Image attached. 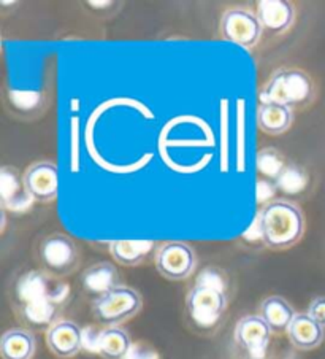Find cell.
<instances>
[{
    "mask_svg": "<svg viewBox=\"0 0 325 359\" xmlns=\"http://www.w3.org/2000/svg\"><path fill=\"white\" fill-rule=\"evenodd\" d=\"M262 243L272 250L293 247L305 232V218L300 208L289 201H272L258 212Z\"/></svg>",
    "mask_w": 325,
    "mask_h": 359,
    "instance_id": "1",
    "label": "cell"
},
{
    "mask_svg": "<svg viewBox=\"0 0 325 359\" xmlns=\"http://www.w3.org/2000/svg\"><path fill=\"white\" fill-rule=\"evenodd\" d=\"M314 86L308 74L300 69H279L270 76L261 91V104L300 107L310 104Z\"/></svg>",
    "mask_w": 325,
    "mask_h": 359,
    "instance_id": "2",
    "label": "cell"
},
{
    "mask_svg": "<svg viewBox=\"0 0 325 359\" xmlns=\"http://www.w3.org/2000/svg\"><path fill=\"white\" fill-rule=\"evenodd\" d=\"M143 305L141 294L130 286L119 285L106 294L97 297L92 304L95 320L106 327L119 326L140 312Z\"/></svg>",
    "mask_w": 325,
    "mask_h": 359,
    "instance_id": "3",
    "label": "cell"
},
{
    "mask_svg": "<svg viewBox=\"0 0 325 359\" xmlns=\"http://www.w3.org/2000/svg\"><path fill=\"white\" fill-rule=\"evenodd\" d=\"M186 307L192 325L200 331H209L218 326L227 309L226 291L197 285L188 292Z\"/></svg>",
    "mask_w": 325,
    "mask_h": 359,
    "instance_id": "4",
    "label": "cell"
},
{
    "mask_svg": "<svg viewBox=\"0 0 325 359\" xmlns=\"http://www.w3.org/2000/svg\"><path fill=\"white\" fill-rule=\"evenodd\" d=\"M40 262L45 272L53 277H65L78 266V248L75 242L65 234H51L45 237L39 248Z\"/></svg>",
    "mask_w": 325,
    "mask_h": 359,
    "instance_id": "5",
    "label": "cell"
},
{
    "mask_svg": "<svg viewBox=\"0 0 325 359\" xmlns=\"http://www.w3.org/2000/svg\"><path fill=\"white\" fill-rule=\"evenodd\" d=\"M154 262L162 277L172 281H181L194 272L197 258L194 250L188 243L167 242L155 251Z\"/></svg>",
    "mask_w": 325,
    "mask_h": 359,
    "instance_id": "6",
    "label": "cell"
},
{
    "mask_svg": "<svg viewBox=\"0 0 325 359\" xmlns=\"http://www.w3.org/2000/svg\"><path fill=\"white\" fill-rule=\"evenodd\" d=\"M263 27L256 13L246 8H232L222 15L221 35L222 39L238 46L251 48L261 40Z\"/></svg>",
    "mask_w": 325,
    "mask_h": 359,
    "instance_id": "7",
    "label": "cell"
},
{
    "mask_svg": "<svg viewBox=\"0 0 325 359\" xmlns=\"http://www.w3.org/2000/svg\"><path fill=\"white\" fill-rule=\"evenodd\" d=\"M272 329L261 315H248L235 326V340L254 359H262L267 353Z\"/></svg>",
    "mask_w": 325,
    "mask_h": 359,
    "instance_id": "8",
    "label": "cell"
},
{
    "mask_svg": "<svg viewBox=\"0 0 325 359\" xmlns=\"http://www.w3.org/2000/svg\"><path fill=\"white\" fill-rule=\"evenodd\" d=\"M24 188L39 202H51L57 196V167L50 161H40L32 164L22 175Z\"/></svg>",
    "mask_w": 325,
    "mask_h": 359,
    "instance_id": "9",
    "label": "cell"
},
{
    "mask_svg": "<svg viewBox=\"0 0 325 359\" xmlns=\"http://www.w3.org/2000/svg\"><path fill=\"white\" fill-rule=\"evenodd\" d=\"M46 345L54 356L74 358L84 345L81 327L70 320H59L46 331Z\"/></svg>",
    "mask_w": 325,
    "mask_h": 359,
    "instance_id": "10",
    "label": "cell"
},
{
    "mask_svg": "<svg viewBox=\"0 0 325 359\" xmlns=\"http://www.w3.org/2000/svg\"><path fill=\"white\" fill-rule=\"evenodd\" d=\"M256 15L261 21L263 31L272 34H282L293 24V5L284 0H261L257 2Z\"/></svg>",
    "mask_w": 325,
    "mask_h": 359,
    "instance_id": "11",
    "label": "cell"
},
{
    "mask_svg": "<svg viewBox=\"0 0 325 359\" xmlns=\"http://www.w3.org/2000/svg\"><path fill=\"white\" fill-rule=\"evenodd\" d=\"M287 337L295 348L310 351L324 342L325 327L312 320L308 313H297L287 329Z\"/></svg>",
    "mask_w": 325,
    "mask_h": 359,
    "instance_id": "12",
    "label": "cell"
},
{
    "mask_svg": "<svg viewBox=\"0 0 325 359\" xmlns=\"http://www.w3.org/2000/svg\"><path fill=\"white\" fill-rule=\"evenodd\" d=\"M59 301L53 297H40L35 299V301H29L21 304V307L18 312H20L21 320L27 323L31 327L35 329H50L54 323L59 321L57 313H59Z\"/></svg>",
    "mask_w": 325,
    "mask_h": 359,
    "instance_id": "13",
    "label": "cell"
},
{
    "mask_svg": "<svg viewBox=\"0 0 325 359\" xmlns=\"http://www.w3.org/2000/svg\"><path fill=\"white\" fill-rule=\"evenodd\" d=\"M0 191H2L4 208L24 210L34 201L24 188V182L15 167H2L0 172Z\"/></svg>",
    "mask_w": 325,
    "mask_h": 359,
    "instance_id": "14",
    "label": "cell"
},
{
    "mask_svg": "<svg viewBox=\"0 0 325 359\" xmlns=\"http://www.w3.org/2000/svg\"><path fill=\"white\" fill-rule=\"evenodd\" d=\"M83 290L88 294L104 296L108 291L119 286L118 269L111 262H97V264L86 269L81 277Z\"/></svg>",
    "mask_w": 325,
    "mask_h": 359,
    "instance_id": "15",
    "label": "cell"
},
{
    "mask_svg": "<svg viewBox=\"0 0 325 359\" xmlns=\"http://www.w3.org/2000/svg\"><path fill=\"white\" fill-rule=\"evenodd\" d=\"M37 350L34 334L29 329H8L0 340V355L4 359H32Z\"/></svg>",
    "mask_w": 325,
    "mask_h": 359,
    "instance_id": "16",
    "label": "cell"
},
{
    "mask_svg": "<svg viewBox=\"0 0 325 359\" xmlns=\"http://www.w3.org/2000/svg\"><path fill=\"white\" fill-rule=\"evenodd\" d=\"M295 315L292 305L281 296H270L261 304V316L273 332H287Z\"/></svg>",
    "mask_w": 325,
    "mask_h": 359,
    "instance_id": "17",
    "label": "cell"
},
{
    "mask_svg": "<svg viewBox=\"0 0 325 359\" xmlns=\"http://www.w3.org/2000/svg\"><path fill=\"white\" fill-rule=\"evenodd\" d=\"M132 345L129 334L119 326L105 327L97 336V353L104 359H124Z\"/></svg>",
    "mask_w": 325,
    "mask_h": 359,
    "instance_id": "18",
    "label": "cell"
},
{
    "mask_svg": "<svg viewBox=\"0 0 325 359\" xmlns=\"http://www.w3.org/2000/svg\"><path fill=\"white\" fill-rule=\"evenodd\" d=\"M257 124L265 134H284L292 124V110L279 104H261L257 111Z\"/></svg>",
    "mask_w": 325,
    "mask_h": 359,
    "instance_id": "19",
    "label": "cell"
},
{
    "mask_svg": "<svg viewBox=\"0 0 325 359\" xmlns=\"http://www.w3.org/2000/svg\"><path fill=\"white\" fill-rule=\"evenodd\" d=\"M153 241H114L110 242V253L113 259L121 266L134 267L151 255Z\"/></svg>",
    "mask_w": 325,
    "mask_h": 359,
    "instance_id": "20",
    "label": "cell"
},
{
    "mask_svg": "<svg viewBox=\"0 0 325 359\" xmlns=\"http://www.w3.org/2000/svg\"><path fill=\"white\" fill-rule=\"evenodd\" d=\"M308 173L297 164H287L276 180V187L286 194H300L308 187Z\"/></svg>",
    "mask_w": 325,
    "mask_h": 359,
    "instance_id": "21",
    "label": "cell"
},
{
    "mask_svg": "<svg viewBox=\"0 0 325 359\" xmlns=\"http://www.w3.org/2000/svg\"><path fill=\"white\" fill-rule=\"evenodd\" d=\"M286 165L284 156L275 148H263L257 154V170L267 178L278 180Z\"/></svg>",
    "mask_w": 325,
    "mask_h": 359,
    "instance_id": "22",
    "label": "cell"
},
{
    "mask_svg": "<svg viewBox=\"0 0 325 359\" xmlns=\"http://www.w3.org/2000/svg\"><path fill=\"white\" fill-rule=\"evenodd\" d=\"M197 285L209 286V288H216V290H221V291H226V286H227L226 278L222 277V273L214 267L205 269V271L200 275H198Z\"/></svg>",
    "mask_w": 325,
    "mask_h": 359,
    "instance_id": "23",
    "label": "cell"
},
{
    "mask_svg": "<svg viewBox=\"0 0 325 359\" xmlns=\"http://www.w3.org/2000/svg\"><path fill=\"white\" fill-rule=\"evenodd\" d=\"M306 313H308L312 320L317 321L322 327H325V296L312 299Z\"/></svg>",
    "mask_w": 325,
    "mask_h": 359,
    "instance_id": "24",
    "label": "cell"
},
{
    "mask_svg": "<svg viewBox=\"0 0 325 359\" xmlns=\"http://www.w3.org/2000/svg\"><path fill=\"white\" fill-rule=\"evenodd\" d=\"M124 359H159L155 351L149 348V346H144L143 344H134L132 345L130 351Z\"/></svg>",
    "mask_w": 325,
    "mask_h": 359,
    "instance_id": "25",
    "label": "cell"
}]
</instances>
